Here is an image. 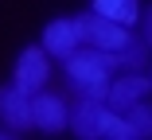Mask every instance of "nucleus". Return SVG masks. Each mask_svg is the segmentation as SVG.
I'll return each instance as SVG.
<instances>
[{"instance_id":"f257e3e1","label":"nucleus","mask_w":152,"mask_h":140,"mask_svg":"<svg viewBox=\"0 0 152 140\" xmlns=\"http://www.w3.org/2000/svg\"><path fill=\"white\" fill-rule=\"evenodd\" d=\"M113 74H117L113 54H105L98 47H86V43L63 59V82L74 97H105V86H109Z\"/></svg>"},{"instance_id":"f8f14e48","label":"nucleus","mask_w":152,"mask_h":140,"mask_svg":"<svg viewBox=\"0 0 152 140\" xmlns=\"http://www.w3.org/2000/svg\"><path fill=\"white\" fill-rule=\"evenodd\" d=\"M102 140H133V128H129L125 113L109 109V121H105V136H102Z\"/></svg>"},{"instance_id":"9b49d317","label":"nucleus","mask_w":152,"mask_h":140,"mask_svg":"<svg viewBox=\"0 0 152 140\" xmlns=\"http://www.w3.org/2000/svg\"><path fill=\"white\" fill-rule=\"evenodd\" d=\"M125 121L133 128V140H152V101L144 97V101L129 105L125 109Z\"/></svg>"},{"instance_id":"7ed1b4c3","label":"nucleus","mask_w":152,"mask_h":140,"mask_svg":"<svg viewBox=\"0 0 152 140\" xmlns=\"http://www.w3.org/2000/svg\"><path fill=\"white\" fill-rule=\"evenodd\" d=\"M70 125V101L66 94H58V90H39L31 94V132H43V136H58V132H66Z\"/></svg>"},{"instance_id":"2eb2a0df","label":"nucleus","mask_w":152,"mask_h":140,"mask_svg":"<svg viewBox=\"0 0 152 140\" xmlns=\"http://www.w3.org/2000/svg\"><path fill=\"white\" fill-rule=\"evenodd\" d=\"M148 78H152V62H148Z\"/></svg>"},{"instance_id":"20e7f679","label":"nucleus","mask_w":152,"mask_h":140,"mask_svg":"<svg viewBox=\"0 0 152 140\" xmlns=\"http://www.w3.org/2000/svg\"><path fill=\"white\" fill-rule=\"evenodd\" d=\"M51 66H55V59H51L39 43L35 47H23L16 54V62H12V82H16L23 94H39V90L51 86Z\"/></svg>"},{"instance_id":"4468645a","label":"nucleus","mask_w":152,"mask_h":140,"mask_svg":"<svg viewBox=\"0 0 152 140\" xmlns=\"http://www.w3.org/2000/svg\"><path fill=\"white\" fill-rule=\"evenodd\" d=\"M12 136H16L12 128H4V125H0V140H12Z\"/></svg>"},{"instance_id":"9d476101","label":"nucleus","mask_w":152,"mask_h":140,"mask_svg":"<svg viewBox=\"0 0 152 140\" xmlns=\"http://www.w3.org/2000/svg\"><path fill=\"white\" fill-rule=\"evenodd\" d=\"M148 62H152V51L140 43V35L113 54V66H117V70H148Z\"/></svg>"},{"instance_id":"39448f33","label":"nucleus","mask_w":152,"mask_h":140,"mask_svg":"<svg viewBox=\"0 0 152 140\" xmlns=\"http://www.w3.org/2000/svg\"><path fill=\"white\" fill-rule=\"evenodd\" d=\"M152 97V78L148 70H117L109 78V86H105V105L117 109V113H125L129 105Z\"/></svg>"},{"instance_id":"423d86ee","label":"nucleus","mask_w":152,"mask_h":140,"mask_svg":"<svg viewBox=\"0 0 152 140\" xmlns=\"http://www.w3.org/2000/svg\"><path fill=\"white\" fill-rule=\"evenodd\" d=\"M105 121H109L105 97H78V101H70V125H66V132H74L82 140H102L105 136Z\"/></svg>"},{"instance_id":"0eeeda50","label":"nucleus","mask_w":152,"mask_h":140,"mask_svg":"<svg viewBox=\"0 0 152 140\" xmlns=\"http://www.w3.org/2000/svg\"><path fill=\"white\" fill-rule=\"evenodd\" d=\"M39 47L51 54L55 62H63L66 54H74V51L82 47V35H78V23H74V16H55V20L43 27Z\"/></svg>"},{"instance_id":"ddd939ff","label":"nucleus","mask_w":152,"mask_h":140,"mask_svg":"<svg viewBox=\"0 0 152 140\" xmlns=\"http://www.w3.org/2000/svg\"><path fill=\"white\" fill-rule=\"evenodd\" d=\"M137 31H140V43L152 51V4L140 8V20H137Z\"/></svg>"},{"instance_id":"f03ea898","label":"nucleus","mask_w":152,"mask_h":140,"mask_svg":"<svg viewBox=\"0 0 152 140\" xmlns=\"http://www.w3.org/2000/svg\"><path fill=\"white\" fill-rule=\"evenodd\" d=\"M74 23H78V35H82V43L86 47H98V51H105V54H117L125 43H133L137 39V27H125V23H113V20H105V16H98V12H78L74 16Z\"/></svg>"},{"instance_id":"1a4fd4ad","label":"nucleus","mask_w":152,"mask_h":140,"mask_svg":"<svg viewBox=\"0 0 152 140\" xmlns=\"http://www.w3.org/2000/svg\"><path fill=\"white\" fill-rule=\"evenodd\" d=\"M90 12H98L113 23H125V27H137L140 20V0H90Z\"/></svg>"},{"instance_id":"6e6552de","label":"nucleus","mask_w":152,"mask_h":140,"mask_svg":"<svg viewBox=\"0 0 152 140\" xmlns=\"http://www.w3.org/2000/svg\"><path fill=\"white\" fill-rule=\"evenodd\" d=\"M0 125L20 132H31V94H23L16 82L0 86Z\"/></svg>"}]
</instances>
